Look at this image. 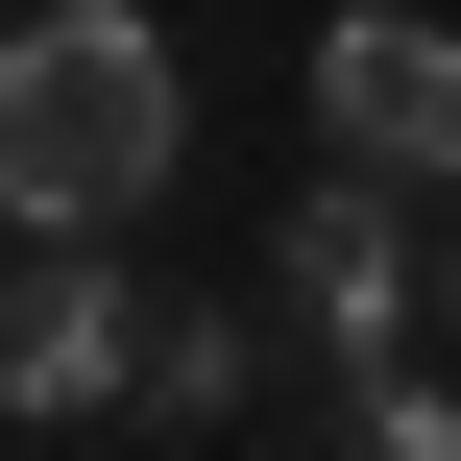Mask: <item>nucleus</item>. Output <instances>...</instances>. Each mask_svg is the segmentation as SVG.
<instances>
[{
    "label": "nucleus",
    "instance_id": "nucleus-7",
    "mask_svg": "<svg viewBox=\"0 0 461 461\" xmlns=\"http://www.w3.org/2000/svg\"><path fill=\"white\" fill-rule=\"evenodd\" d=\"M438 316H461V243H438Z\"/></svg>",
    "mask_w": 461,
    "mask_h": 461
},
{
    "label": "nucleus",
    "instance_id": "nucleus-6",
    "mask_svg": "<svg viewBox=\"0 0 461 461\" xmlns=\"http://www.w3.org/2000/svg\"><path fill=\"white\" fill-rule=\"evenodd\" d=\"M365 461H461V389L438 365H365Z\"/></svg>",
    "mask_w": 461,
    "mask_h": 461
},
{
    "label": "nucleus",
    "instance_id": "nucleus-1",
    "mask_svg": "<svg viewBox=\"0 0 461 461\" xmlns=\"http://www.w3.org/2000/svg\"><path fill=\"white\" fill-rule=\"evenodd\" d=\"M170 146H194V73H170L146 0L0 24V219H24V243H122V219L170 194Z\"/></svg>",
    "mask_w": 461,
    "mask_h": 461
},
{
    "label": "nucleus",
    "instance_id": "nucleus-4",
    "mask_svg": "<svg viewBox=\"0 0 461 461\" xmlns=\"http://www.w3.org/2000/svg\"><path fill=\"white\" fill-rule=\"evenodd\" d=\"M267 292H292V316H316L340 365H389V316H413V219H389V170H340V194H316V219L267 243Z\"/></svg>",
    "mask_w": 461,
    "mask_h": 461
},
{
    "label": "nucleus",
    "instance_id": "nucleus-2",
    "mask_svg": "<svg viewBox=\"0 0 461 461\" xmlns=\"http://www.w3.org/2000/svg\"><path fill=\"white\" fill-rule=\"evenodd\" d=\"M316 146H340V170H389V194H461V24L340 0V24H316Z\"/></svg>",
    "mask_w": 461,
    "mask_h": 461
},
{
    "label": "nucleus",
    "instance_id": "nucleus-3",
    "mask_svg": "<svg viewBox=\"0 0 461 461\" xmlns=\"http://www.w3.org/2000/svg\"><path fill=\"white\" fill-rule=\"evenodd\" d=\"M122 389H146L122 267H97V243H24V292H0V413H122Z\"/></svg>",
    "mask_w": 461,
    "mask_h": 461
},
{
    "label": "nucleus",
    "instance_id": "nucleus-5",
    "mask_svg": "<svg viewBox=\"0 0 461 461\" xmlns=\"http://www.w3.org/2000/svg\"><path fill=\"white\" fill-rule=\"evenodd\" d=\"M146 413H243V316H146Z\"/></svg>",
    "mask_w": 461,
    "mask_h": 461
}]
</instances>
